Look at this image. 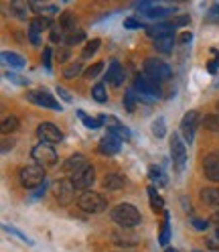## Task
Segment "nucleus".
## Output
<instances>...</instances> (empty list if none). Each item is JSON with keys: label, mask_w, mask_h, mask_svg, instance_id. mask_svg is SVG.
I'll use <instances>...</instances> for the list:
<instances>
[{"label": "nucleus", "mask_w": 219, "mask_h": 252, "mask_svg": "<svg viewBox=\"0 0 219 252\" xmlns=\"http://www.w3.org/2000/svg\"><path fill=\"white\" fill-rule=\"evenodd\" d=\"M110 218L120 226V228H134L140 224V212L132 206V203H118L110 212Z\"/></svg>", "instance_id": "nucleus-1"}, {"label": "nucleus", "mask_w": 219, "mask_h": 252, "mask_svg": "<svg viewBox=\"0 0 219 252\" xmlns=\"http://www.w3.org/2000/svg\"><path fill=\"white\" fill-rule=\"evenodd\" d=\"M134 94L138 102H144V104H154L156 100H159V84H156L154 80H150L148 75H136L134 80Z\"/></svg>", "instance_id": "nucleus-2"}, {"label": "nucleus", "mask_w": 219, "mask_h": 252, "mask_svg": "<svg viewBox=\"0 0 219 252\" xmlns=\"http://www.w3.org/2000/svg\"><path fill=\"white\" fill-rule=\"evenodd\" d=\"M144 73L154 82H164L173 75V69H170L166 63L159 57H146L144 59Z\"/></svg>", "instance_id": "nucleus-3"}, {"label": "nucleus", "mask_w": 219, "mask_h": 252, "mask_svg": "<svg viewBox=\"0 0 219 252\" xmlns=\"http://www.w3.org/2000/svg\"><path fill=\"white\" fill-rule=\"evenodd\" d=\"M77 206H80V210H83L85 214H98V212H104L108 208V201L100 193L83 191L80 197H77Z\"/></svg>", "instance_id": "nucleus-4"}, {"label": "nucleus", "mask_w": 219, "mask_h": 252, "mask_svg": "<svg viewBox=\"0 0 219 252\" xmlns=\"http://www.w3.org/2000/svg\"><path fill=\"white\" fill-rule=\"evenodd\" d=\"M19 177L27 189H37V187L45 185V169L41 165H28V167L21 169Z\"/></svg>", "instance_id": "nucleus-5"}, {"label": "nucleus", "mask_w": 219, "mask_h": 252, "mask_svg": "<svg viewBox=\"0 0 219 252\" xmlns=\"http://www.w3.org/2000/svg\"><path fill=\"white\" fill-rule=\"evenodd\" d=\"M170 159H173V167L181 173L187 163V145L179 132H173L170 136Z\"/></svg>", "instance_id": "nucleus-6"}, {"label": "nucleus", "mask_w": 219, "mask_h": 252, "mask_svg": "<svg viewBox=\"0 0 219 252\" xmlns=\"http://www.w3.org/2000/svg\"><path fill=\"white\" fill-rule=\"evenodd\" d=\"M53 195L55 199L61 203V206H67V203L73 201V195H75V187L71 183V179H57L53 183Z\"/></svg>", "instance_id": "nucleus-7"}, {"label": "nucleus", "mask_w": 219, "mask_h": 252, "mask_svg": "<svg viewBox=\"0 0 219 252\" xmlns=\"http://www.w3.org/2000/svg\"><path fill=\"white\" fill-rule=\"evenodd\" d=\"M93 181H96V169H93L91 165L80 169L77 173H73V175H71L73 187L80 189V191H87V189L93 185Z\"/></svg>", "instance_id": "nucleus-8"}, {"label": "nucleus", "mask_w": 219, "mask_h": 252, "mask_svg": "<svg viewBox=\"0 0 219 252\" xmlns=\"http://www.w3.org/2000/svg\"><path fill=\"white\" fill-rule=\"evenodd\" d=\"M30 157L39 163V165H55L57 163V151L53 149V145H47V143H39L35 149H33V153H30Z\"/></svg>", "instance_id": "nucleus-9"}, {"label": "nucleus", "mask_w": 219, "mask_h": 252, "mask_svg": "<svg viewBox=\"0 0 219 252\" xmlns=\"http://www.w3.org/2000/svg\"><path fill=\"white\" fill-rule=\"evenodd\" d=\"M197 124H199V114L195 112V110H191V112H187L181 120V136L187 145H191L193 143V138H195V130H197Z\"/></svg>", "instance_id": "nucleus-10"}, {"label": "nucleus", "mask_w": 219, "mask_h": 252, "mask_svg": "<svg viewBox=\"0 0 219 252\" xmlns=\"http://www.w3.org/2000/svg\"><path fill=\"white\" fill-rule=\"evenodd\" d=\"M27 100L28 102H33L37 106H45V108H51V110H57V112H61L63 110V106H61L49 92H45V90H33V92H28L27 94Z\"/></svg>", "instance_id": "nucleus-11"}, {"label": "nucleus", "mask_w": 219, "mask_h": 252, "mask_svg": "<svg viewBox=\"0 0 219 252\" xmlns=\"http://www.w3.org/2000/svg\"><path fill=\"white\" fill-rule=\"evenodd\" d=\"M37 134H39V138H41V143H47V145H55V143H61V140H63V132H61L57 126L51 124V122L39 124Z\"/></svg>", "instance_id": "nucleus-12"}, {"label": "nucleus", "mask_w": 219, "mask_h": 252, "mask_svg": "<svg viewBox=\"0 0 219 252\" xmlns=\"http://www.w3.org/2000/svg\"><path fill=\"white\" fill-rule=\"evenodd\" d=\"M100 120H102L104 124H108V134H112V136H116V138H120V140H130V130H128L126 126H124L116 116L102 114Z\"/></svg>", "instance_id": "nucleus-13"}, {"label": "nucleus", "mask_w": 219, "mask_h": 252, "mask_svg": "<svg viewBox=\"0 0 219 252\" xmlns=\"http://www.w3.org/2000/svg\"><path fill=\"white\" fill-rule=\"evenodd\" d=\"M203 173H205V177L209 181L219 183V151L205 155V159H203Z\"/></svg>", "instance_id": "nucleus-14"}, {"label": "nucleus", "mask_w": 219, "mask_h": 252, "mask_svg": "<svg viewBox=\"0 0 219 252\" xmlns=\"http://www.w3.org/2000/svg\"><path fill=\"white\" fill-rule=\"evenodd\" d=\"M175 33V23H156L152 27H148V37L156 39H163V37H173Z\"/></svg>", "instance_id": "nucleus-15"}, {"label": "nucleus", "mask_w": 219, "mask_h": 252, "mask_svg": "<svg viewBox=\"0 0 219 252\" xmlns=\"http://www.w3.org/2000/svg\"><path fill=\"white\" fill-rule=\"evenodd\" d=\"M106 82H110V84L116 86V88L122 86V82H124V69H122L118 59H112V63H110L108 73H106Z\"/></svg>", "instance_id": "nucleus-16"}, {"label": "nucleus", "mask_w": 219, "mask_h": 252, "mask_svg": "<svg viewBox=\"0 0 219 252\" xmlns=\"http://www.w3.org/2000/svg\"><path fill=\"white\" fill-rule=\"evenodd\" d=\"M120 145H122L120 138H116V136H112V134H106V136L100 140L98 149H100L102 155H116V153L120 151Z\"/></svg>", "instance_id": "nucleus-17"}, {"label": "nucleus", "mask_w": 219, "mask_h": 252, "mask_svg": "<svg viewBox=\"0 0 219 252\" xmlns=\"http://www.w3.org/2000/svg\"><path fill=\"white\" fill-rule=\"evenodd\" d=\"M201 201L213 210H219V187H203L201 189Z\"/></svg>", "instance_id": "nucleus-18"}, {"label": "nucleus", "mask_w": 219, "mask_h": 252, "mask_svg": "<svg viewBox=\"0 0 219 252\" xmlns=\"http://www.w3.org/2000/svg\"><path fill=\"white\" fill-rule=\"evenodd\" d=\"M87 165H89V163H87V159H85V155H80V153H77V155H71L69 159L63 163V169L73 175V173H77L80 169H83V167H87Z\"/></svg>", "instance_id": "nucleus-19"}, {"label": "nucleus", "mask_w": 219, "mask_h": 252, "mask_svg": "<svg viewBox=\"0 0 219 252\" xmlns=\"http://www.w3.org/2000/svg\"><path fill=\"white\" fill-rule=\"evenodd\" d=\"M102 185L108 189V191H116V189H122L126 185V179L122 175H118V173H108V175H104Z\"/></svg>", "instance_id": "nucleus-20"}, {"label": "nucleus", "mask_w": 219, "mask_h": 252, "mask_svg": "<svg viewBox=\"0 0 219 252\" xmlns=\"http://www.w3.org/2000/svg\"><path fill=\"white\" fill-rule=\"evenodd\" d=\"M8 10H10L12 17L19 19V21H27V17H28V6H27V2H21V0H14V2H10Z\"/></svg>", "instance_id": "nucleus-21"}, {"label": "nucleus", "mask_w": 219, "mask_h": 252, "mask_svg": "<svg viewBox=\"0 0 219 252\" xmlns=\"http://www.w3.org/2000/svg\"><path fill=\"white\" fill-rule=\"evenodd\" d=\"M173 45H175V37H163V39H156V41H154L156 51H161V53H164V55L173 53Z\"/></svg>", "instance_id": "nucleus-22"}, {"label": "nucleus", "mask_w": 219, "mask_h": 252, "mask_svg": "<svg viewBox=\"0 0 219 252\" xmlns=\"http://www.w3.org/2000/svg\"><path fill=\"white\" fill-rule=\"evenodd\" d=\"M75 25H77V19L73 17L71 12H63L61 14V21H59V27L65 31V33H73L75 31Z\"/></svg>", "instance_id": "nucleus-23"}, {"label": "nucleus", "mask_w": 219, "mask_h": 252, "mask_svg": "<svg viewBox=\"0 0 219 252\" xmlns=\"http://www.w3.org/2000/svg\"><path fill=\"white\" fill-rule=\"evenodd\" d=\"M173 12H175L173 6H159V4H156L154 8H150L146 12V17H150V19H163V17H168V14H173Z\"/></svg>", "instance_id": "nucleus-24"}, {"label": "nucleus", "mask_w": 219, "mask_h": 252, "mask_svg": "<svg viewBox=\"0 0 219 252\" xmlns=\"http://www.w3.org/2000/svg\"><path fill=\"white\" fill-rule=\"evenodd\" d=\"M148 175H150V179H152L154 183H159V185H166V173H164L159 165H152V167L148 169Z\"/></svg>", "instance_id": "nucleus-25"}, {"label": "nucleus", "mask_w": 219, "mask_h": 252, "mask_svg": "<svg viewBox=\"0 0 219 252\" xmlns=\"http://www.w3.org/2000/svg\"><path fill=\"white\" fill-rule=\"evenodd\" d=\"M19 128V118L17 116H6L2 120V124H0V130H2V134H10Z\"/></svg>", "instance_id": "nucleus-26"}, {"label": "nucleus", "mask_w": 219, "mask_h": 252, "mask_svg": "<svg viewBox=\"0 0 219 252\" xmlns=\"http://www.w3.org/2000/svg\"><path fill=\"white\" fill-rule=\"evenodd\" d=\"M2 59L8 63L10 67H17V69L25 67V57H21V55H17V53H8V51H4V53H2Z\"/></svg>", "instance_id": "nucleus-27"}, {"label": "nucleus", "mask_w": 219, "mask_h": 252, "mask_svg": "<svg viewBox=\"0 0 219 252\" xmlns=\"http://www.w3.org/2000/svg\"><path fill=\"white\" fill-rule=\"evenodd\" d=\"M30 8H33L35 12H39V14H43L45 19H49V17H53V14H57V12H59V8H57V6H53V4H51V6H45V4L41 6L39 2H33V4H30Z\"/></svg>", "instance_id": "nucleus-28"}, {"label": "nucleus", "mask_w": 219, "mask_h": 252, "mask_svg": "<svg viewBox=\"0 0 219 252\" xmlns=\"http://www.w3.org/2000/svg\"><path fill=\"white\" fill-rule=\"evenodd\" d=\"M91 98L96 100L98 104H104V102H108V94H106V88H104V84H96L91 88Z\"/></svg>", "instance_id": "nucleus-29"}, {"label": "nucleus", "mask_w": 219, "mask_h": 252, "mask_svg": "<svg viewBox=\"0 0 219 252\" xmlns=\"http://www.w3.org/2000/svg\"><path fill=\"white\" fill-rule=\"evenodd\" d=\"M77 116H80L82 118V122L87 126V128H100V126L104 124L100 118H89L85 112H83V110H80V112H77Z\"/></svg>", "instance_id": "nucleus-30"}, {"label": "nucleus", "mask_w": 219, "mask_h": 252, "mask_svg": "<svg viewBox=\"0 0 219 252\" xmlns=\"http://www.w3.org/2000/svg\"><path fill=\"white\" fill-rule=\"evenodd\" d=\"M152 134H154V136H159V138H163V136L166 134V124H164V118H156V120L152 122Z\"/></svg>", "instance_id": "nucleus-31"}, {"label": "nucleus", "mask_w": 219, "mask_h": 252, "mask_svg": "<svg viewBox=\"0 0 219 252\" xmlns=\"http://www.w3.org/2000/svg\"><path fill=\"white\" fill-rule=\"evenodd\" d=\"M148 195H150V206H152V210H161V208L164 206L163 197L156 193V189H154V187H148Z\"/></svg>", "instance_id": "nucleus-32"}, {"label": "nucleus", "mask_w": 219, "mask_h": 252, "mask_svg": "<svg viewBox=\"0 0 219 252\" xmlns=\"http://www.w3.org/2000/svg\"><path fill=\"white\" fill-rule=\"evenodd\" d=\"M82 71H83V65H82L80 61H77V63H71V65H67V67L63 69V75H65V77H69V80H71V77L80 75Z\"/></svg>", "instance_id": "nucleus-33"}, {"label": "nucleus", "mask_w": 219, "mask_h": 252, "mask_svg": "<svg viewBox=\"0 0 219 252\" xmlns=\"http://www.w3.org/2000/svg\"><path fill=\"white\" fill-rule=\"evenodd\" d=\"M168 236H170V224H168V214L164 212V222H163V232H161V246L168 244Z\"/></svg>", "instance_id": "nucleus-34"}, {"label": "nucleus", "mask_w": 219, "mask_h": 252, "mask_svg": "<svg viewBox=\"0 0 219 252\" xmlns=\"http://www.w3.org/2000/svg\"><path fill=\"white\" fill-rule=\"evenodd\" d=\"M85 39V33L82 29H77V31H73V33H69L67 37H65V41L69 43V45H77V43H82Z\"/></svg>", "instance_id": "nucleus-35"}, {"label": "nucleus", "mask_w": 219, "mask_h": 252, "mask_svg": "<svg viewBox=\"0 0 219 252\" xmlns=\"http://www.w3.org/2000/svg\"><path fill=\"white\" fill-rule=\"evenodd\" d=\"M100 39H93V41H89L87 45H85V49H83V57H91V55H96L98 53V49H100Z\"/></svg>", "instance_id": "nucleus-36"}, {"label": "nucleus", "mask_w": 219, "mask_h": 252, "mask_svg": "<svg viewBox=\"0 0 219 252\" xmlns=\"http://www.w3.org/2000/svg\"><path fill=\"white\" fill-rule=\"evenodd\" d=\"M211 53H213V59L207 63V71L209 73H215L219 69V51L217 49H211Z\"/></svg>", "instance_id": "nucleus-37"}, {"label": "nucleus", "mask_w": 219, "mask_h": 252, "mask_svg": "<svg viewBox=\"0 0 219 252\" xmlns=\"http://www.w3.org/2000/svg\"><path fill=\"white\" fill-rule=\"evenodd\" d=\"M207 23L219 25V4H213V6L207 10Z\"/></svg>", "instance_id": "nucleus-38"}, {"label": "nucleus", "mask_w": 219, "mask_h": 252, "mask_svg": "<svg viewBox=\"0 0 219 252\" xmlns=\"http://www.w3.org/2000/svg\"><path fill=\"white\" fill-rule=\"evenodd\" d=\"M219 116H205V120H203V124H205V128H209L211 132H217L219 130V122H217Z\"/></svg>", "instance_id": "nucleus-39"}, {"label": "nucleus", "mask_w": 219, "mask_h": 252, "mask_svg": "<svg viewBox=\"0 0 219 252\" xmlns=\"http://www.w3.org/2000/svg\"><path fill=\"white\" fill-rule=\"evenodd\" d=\"M39 35H41V31L30 23V27H28V39H30V43L33 45H39Z\"/></svg>", "instance_id": "nucleus-40"}, {"label": "nucleus", "mask_w": 219, "mask_h": 252, "mask_svg": "<svg viewBox=\"0 0 219 252\" xmlns=\"http://www.w3.org/2000/svg\"><path fill=\"white\" fill-rule=\"evenodd\" d=\"M124 27H126V29H142V27H144V23L140 21V19L130 17V19H124Z\"/></svg>", "instance_id": "nucleus-41"}, {"label": "nucleus", "mask_w": 219, "mask_h": 252, "mask_svg": "<svg viewBox=\"0 0 219 252\" xmlns=\"http://www.w3.org/2000/svg\"><path fill=\"white\" fill-rule=\"evenodd\" d=\"M124 108H126L128 112H132V110H134V90H128L126 92V98H124Z\"/></svg>", "instance_id": "nucleus-42"}, {"label": "nucleus", "mask_w": 219, "mask_h": 252, "mask_svg": "<svg viewBox=\"0 0 219 252\" xmlns=\"http://www.w3.org/2000/svg\"><path fill=\"white\" fill-rule=\"evenodd\" d=\"M63 33H65V31L61 29V27H53V29H51V41H53V43L63 41V39H65V37H63Z\"/></svg>", "instance_id": "nucleus-43"}, {"label": "nucleus", "mask_w": 219, "mask_h": 252, "mask_svg": "<svg viewBox=\"0 0 219 252\" xmlns=\"http://www.w3.org/2000/svg\"><path fill=\"white\" fill-rule=\"evenodd\" d=\"M102 69H104V63H102V61H100V63H93V65H91V67L85 71V77H89V80H91V77H96V75H98Z\"/></svg>", "instance_id": "nucleus-44"}, {"label": "nucleus", "mask_w": 219, "mask_h": 252, "mask_svg": "<svg viewBox=\"0 0 219 252\" xmlns=\"http://www.w3.org/2000/svg\"><path fill=\"white\" fill-rule=\"evenodd\" d=\"M43 67L47 71L51 69V47H45L43 49Z\"/></svg>", "instance_id": "nucleus-45"}, {"label": "nucleus", "mask_w": 219, "mask_h": 252, "mask_svg": "<svg viewBox=\"0 0 219 252\" xmlns=\"http://www.w3.org/2000/svg\"><path fill=\"white\" fill-rule=\"evenodd\" d=\"M4 230H6L8 234H14V236H17V238H21V240H25L27 244H33V240H30V238H27V236H25L23 232H19L17 228H12V226H4Z\"/></svg>", "instance_id": "nucleus-46"}, {"label": "nucleus", "mask_w": 219, "mask_h": 252, "mask_svg": "<svg viewBox=\"0 0 219 252\" xmlns=\"http://www.w3.org/2000/svg\"><path fill=\"white\" fill-rule=\"evenodd\" d=\"M6 80L14 82L17 86H27V84H28V82L25 80V77H21V75H17V73H12V71H6Z\"/></svg>", "instance_id": "nucleus-47"}, {"label": "nucleus", "mask_w": 219, "mask_h": 252, "mask_svg": "<svg viewBox=\"0 0 219 252\" xmlns=\"http://www.w3.org/2000/svg\"><path fill=\"white\" fill-rule=\"evenodd\" d=\"M191 224H193L195 230H201V232L209 228V222H205V220H199V218H195V216L191 218Z\"/></svg>", "instance_id": "nucleus-48"}, {"label": "nucleus", "mask_w": 219, "mask_h": 252, "mask_svg": "<svg viewBox=\"0 0 219 252\" xmlns=\"http://www.w3.org/2000/svg\"><path fill=\"white\" fill-rule=\"evenodd\" d=\"M33 25H35L39 31H43V29H49V27H51V19H45V17H41V19H35V21H33Z\"/></svg>", "instance_id": "nucleus-49"}, {"label": "nucleus", "mask_w": 219, "mask_h": 252, "mask_svg": "<svg viewBox=\"0 0 219 252\" xmlns=\"http://www.w3.org/2000/svg\"><path fill=\"white\" fill-rule=\"evenodd\" d=\"M57 94H59V98H63L67 104H71L73 102V98H71V94L65 90V88H61V86H57Z\"/></svg>", "instance_id": "nucleus-50"}, {"label": "nucleus", "mask_w": 219, "mask_h": 252, "mask_svg": "<svg viewBox=\"0 0 219 252\" xmlns=\"http://www.w3.org/2000/svg\"><path fill=\"white\" fill-rule=\"evenodd\" d=\"M43 193H45V185H41V187L35 189V191H33V199H39Z\"/></svg>", "instance_id": "nucleus-51"}, {"label": "nucleus", "mask_w": 219, "mask_h": 252, "mask_svg": "<svg viewBox=\"0 0 219 252\" xmlns=\"http://www.w3.org/2000/svg\"><path fill=\"white\" fill-rule=\"evenodd\" d=\"M175 23V27H181V25H187V23H189V17H187V14H185V17H179L177 21H173Z\"/></svg>", "instance_id": "nucleus-52"}, {"label": "nucleus", "mask_w": 219, "mask_h": 252, "mask_svg": "<svg viewBox=\"0 0 219 252\" xmlns=\"http://www.w3.org/2000/svg\"><path fill=\"white\" fill-rule=\"evenodd\" d=\"M191 41H193V35H191V33H183V37H181V43H183V45L191 43Z\"/></svg>", "instance_id": "nucleus-53"}, {"label": "nucleus", "mask_w": 219, "mask_h": 252, "mask_svg": "<svg viewBox=\"0 0 219 252\" xmlns=\"http://www.w3.org/2000/svg\"><path fill=\"white\" fill-rule=\"evenodd\" d=\"M213 220H215V224H217V228H219V212L215 214V218H213Z\"/></svg>", "instance_id": "nucleus-54"}, {"label": "nucleus", "mask_w": 219, "mask_h": 252, "mask_svg": "<svg viewBox=\"0 0 219 252\" xmlns=\"http://www.w3.org/2000/svg\"><path fill=\"white\" fill-rule=\"evenodd\" d=\"M164 252H177V250H175V248H166Z\"/></svg>", "instance_id": "nucleus-55"}, {"label": "nucleus", "mask_w": 219, "mask_h": 252, "mask_svg": "<svg viewBox=\"0 0 219 252\" xmlns=\"http://www.w3.org/2000/svg\"><path fill=\"white\" fill-rule=\"evenodd\" d=\"M217 240H219V228H217Z\"/></svg>", "instance_id": "nucleus-56"}]
</instances>
